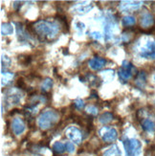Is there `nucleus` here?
Here are the masks:
<instances>
[{
	"label": "nucleus",
	"mask_w": 155,
	"mask_h": 156,
	"mask_svg": "<svg viewBox=\"0 0 155 156\" xmlns=\"http://www.w3.org/2000/svg\"><path fill=\"white\" fill-rule=\"evenodd\" d=\"M33 28H35V36L39 40H49L56 37L58 33L59 26L55 22L37 21V23H33Z\"/></svg>",
	"instance_id": "obj_1"
},
{
	"label": "nucleus",
	"mask_w": 155,
	"mask_h": 156,
	"mask_svg": "<svg viewBox=\"0 0 155 156\" xmlns=\"http://www.w3.org/2000/svg\"><path fill=\"white\" fill-rule=\"evenodd\" d=\"M58 120V114L54 110L42 112L38 118V126L43 130H46L55 125Z\"/></svg>",
	"instance_id": "obj_2"
},
{
	"label": "nucleus",
	"mask_w": 155,
	"mask_h": 156,
	"mask_svg": "<svg viewBox=\"0 0 155 156\" xmlns=\"http://www.w3.org/2000/svg\"><path fill=\"white\" fill-rule=\"evenodd\" d=\"M124 146L126 156H137L141 152V143L136 139H125Z\"/></svg>",
	"instance_id": "obj_3"
},
{
	"label": "nucleus",
	"mask_w": 155,
	"mask_h": 156,
	"mask_svg": "<svg viewBox=\"0 0 155 156\" xmlns=\"http://www.w3.org/2000/svg\"><path fill=\"white\" fill-rule=\"evenodd\" d=\"M100 134L103 141L105 142V143H111V142L115 141L118 137L117 130L112 127H103L100 130Z\"/></svg>",
	"instance_id": "obj_4"
},
{
	"label": "nucleus",
	"mask_w": 155,
	"mask_h": 156,
	"mask_svg": "<svg viewBox=\"0 0 155 156\" xmlns=\"http://www.w3.org/2000/svg\"><path fill=\"white\" fill-rule=\"evenodd\" d=\"M134 70H135V68H134L130 62H124L122 67L119 70V76L122 80H129L132 77Z\"/></svg>",
	"instance_id": "obj_5"
},
{
	"label": "nucleus",
	"mask_w": 155,
	"mask_h": 156,
	"mask_svg": "<svg viewBox=\"0 0 155 156\" xmlns=\"http://www.w3.org/2000/svg\"><path fill=\"white\" fill-rule=\"evenodd\" d=\"M65 134L71 141H73L74 143H76V144H79L83 140L82 132H80V130L78 129V128L75 126H69L66 129Z\"/></svg>",
	"instance_id": "obj_6"
},
{
	"label": "nucleus",
	"mask_w": 155,
	"mask_h": 156,
	"mask_svg": "<svg viewBox=\"0 0 155 156\" xmlns=\"http://www.w3.org/2000/svg\"><path fill=\"white\" fill-rule=\"evenodd\" d=\"M141 57L146 58H155V42L149 41L144 48L141 50Z\"/></svg>",
	"instance_id": "obj_7"
},
{
	"label": "nucleus",
	"mask_w": 155,
	"mask_h": 156,
	"mask_svg": "<svg viewBox=\"0 0 155 156\" xmlns=\"http://www.w3.org/2000/svg\"><path fill=\"white\" fill-rule=\"evenodd\" d=\"M12 129L16 135H20L21 133H23L25 129V125L23 123V121L19 118L13 119L12 123Z\"/></svg>",
	"instance_id": "obj_8"
},
{
	"label": "nucleus",
	"mask_w": 155,
	"mask_h": 156,
	"mask_svg": "<svg viewBox=\"0 0 155 156\" xmlns=\"http://www.w3.org/2000/svg\"><path fill=\"white\" fill-rule=\"evenodd\" d=\"M106 60L102 58H94L89 62V66L90 68L93 70H100V68L105 65Z\"/></svg>",
	"instance_id": "obj_9"
},
{
	"label": "nucleus",
	"mask_w": 155,
	"mask_h": 156,
	"mask_svg": "<svg viewBox=\"0 0 155 156\" xmlns=\"http://www.w3.org/2000/svg\"><path fill=\"white\" fill-rule=\"evenodd\" d=\"M153 23H154V19L150 13L146 12L142 16V19H141V25H142L144 28H150V26L153 25Z\"/></svg>",
	"instance_id": "obj_10"
},
{
	"label": "nucleus",
	"mask_w": 155,
	"mask_h": 156,
	"mask_svg": "<svg viewBox=\"0 0 155 156\" xmlns=\"http://www.w3.org/2000/svg\"><path fill=\"white\" fill-rule=\"evenodd\" d=\"M20 98H21V95L18 94L16 91H13V92H12V90L9 94H7V96H6V101H9L10 104L16 105V104L19 103Z\"/></svg>",
	"instance_id": "obj_11"
},
{
	"label": "nucleus",
	"mask_w": 155,
	"mask_h": 156,
	"mask_svg": "<svg viewBox=\"0 0 155 156\" xmlns=\"http://www.w3.org/2000/svg\"><path fill=\"white\" fill-rule=\"evenodd\" d=\"M142 127L146 132H153L155 130V125L152 121L149 119H145L142 121Z\"/></svg>",
	"instance_id": "obj_12"
},
{
	"label": "nucleus",
	"mask_w": 155,
	"mask_h": 156,
	"mask_svg": "<svg viewBox=\"0 0 155 156\" xmlns=\"http://www.w3.org/2000/svg\"><path fill=\"white\" fill-rule=\"evenodd\" d=\"M125 4L121 5V9L124 12H129L139 8V2H125Z\"/></svg>",
	"instance_id": "obj_13"
},
{
	"label": "nucleus",
	"mask_w": 155,
	"mask_h": 156,
	"mask_svg": "<svg viewBox=\"0 0 155 156\" xmlns=\"http://www.w3.org/2000/svg\"><path fill=\"white\" fill-rule=\"evenodd\" d=\"M104 156H122L120 148L117 145H114L111 147H109L106 151H104Z\"/></svg>",
	"instance_id": "obj_14"
},
{
	"label": "nucleus",
	"mask_w": 155,
	"mask_h": 156,
	"mask_svg": "<svg viewBox=\"0 0 155 156\" xmlns=\"http://www.w3.org/2000/svg\"><path fill=\"white\" fill-rule=\"evenodd\" d=\"M13 32V28L12 24L10 23H3L1 25V34L3 36H8V35H12Z\"/></svg>",
	"instance_id": "obj_15"
},
{
	"label": "nucleus",
	"mask_w": 155,
	"mask_h": 156,
	"mask_svg": "<svg viewBox=\"0 0 155 156\" xmlns=\"http://www.w3.org/2000/svg\"><path fill=\"white\" fill-rule=\"evenodd\" d=\"M113 120V114L110 112H105L100 116V122L102 124H108Z\"/></svg>",
	"instance_id": "obj_16"
},
{
	"label": "nucleus",
	"mask_w": 155,
	"mask_h": 156,
	"mask_svg": "<svg viewBox=\"0 0 155 156\" xmlns=\"http://www.w3.org/2000/svg\"><path fill=\"white\" fill-rule=\"evenodd\" d=\"M65 151V146L60 143V142H57L53 146V151L55 154H60Z\"/></svg>",
	"instance_id": "obj_17"
},
{
	"label": "nucleus",
	"mask_w": 155,
	"mask_h": 156,
	"mask_svg": "<svg viewBox=\"0 0 155 156\" xmlns=\"http://www.w3.org/2000/svg\"><path fill=\"white\" fill-rule=\"evenodd\" d=\"M53 85V80L50 78H47L43 80L42 85H41V90L43 92H47L51 89V87Z\"/></svg>",
	"instance_id": "obj_18"
},
{
	"label": "nucleus",
	"mask_w": 155,
	"mask_h": 156,
	"mask_svg": "<svg viewBox=\"0 0 155 156\" xmlns=\"http://www.w3.org/2000/svg\"><path fill=\"white\" fill-rule=\"evenodd\" d=\"M135 22H136L135 18H134L133 16H125L123 18V25L125 26V27H129V26L135 25Z\"/></svg>",
	"instance_id": "obj_19"
},
{
	"label": "nucleus",
	"mask_w": 155,
	"mask_h": 156,
	"mask_svg": "<svg viewBox=\"0 0 155 156\" xmlns=\"http://www.w3.org/2000/svg\"><path fill=\"white\" fill-rule=\"evenodd\" d=\"M18 62L23 65H28L32 62V57L31 56H19L18 57Z\"/></svg>",
	"instance_id": "obj_20"
},
{
	"label": "nucleus",
	"mask_w": 155,
	"mask_h": 156,
	"mask_svg": "<svg viewBox=\"0 0 155 156\" xmlns=\"http://www.w3.org/2000/svg\"><path fill=\"white\" fill-rule=\"evenodd\" d=\"M16 85H17L18 88H20V89H25V88H26V83H25V80L22 78H19L17 80Z\"/></svg>",
	"instance_id": "obj_21"
},
{
	"label": "nucleus",
	"mask_w": 155,
	"mask_h": 156,
	"mask_svg": "<svg viewBox=\"0 0 155 156\" xmlns=\"http://www.w3.org/2000/svg\"><path fill=\"white\" fill-rule=\"evenodd\" d=\"M74 105H75L77 108H79V109H82V108H83V106H84V103L82 100H76L74 101Z\"/></svg>",
	"instance_id": "obj_22"
},
{
	"label": "nucleus",
	"mask_w": 155,
	"mask_h": 156,
	"mask_svg": "<svg viewBox=\"0 0 155 156\" xmlns=\"http://www.w3.org/2000/svg\"><path fill=\"white\" fill-rule=\"evenodd\" d=\"M86 111H87V113L92 114V115H96L98 113V109L95 106H88L86 108Z\"/></svg>",
	"instance_id": "obj_23"
},
{
	"label": "nucleus",
	"mask_w": 155,
	"mask_h": 156,
	"mask_svg": "<svg viewBox=\"0 0 155 156\" xmlns=\"http://www.w3.org/2000/svg\"><path fill=\"white\" fill-rule=\"evenodd\" d=\"M65 147H66V151L68 152H73L74 151H75V146H74V144L70 143V142H68Z\"/></svg>",
	"instance_id": "obj_24"
},
{
	"label": "nucleus",
	"mask_w": 155,
	"mask_h": 156,
	"mask_svg": "<svg viewBox=\"0 0 155 156\" xmlns=\"http://www.w3.org/2000/svg\"><path fill=\"white\" fill-rule=\"evenodd\" d=\"M92 35H93V37H95V38H100L102 37V36H100V33H97V32H94V33H92Z\"/></svg>",
	"instance_id": "obj_25"
}]
</instances>
